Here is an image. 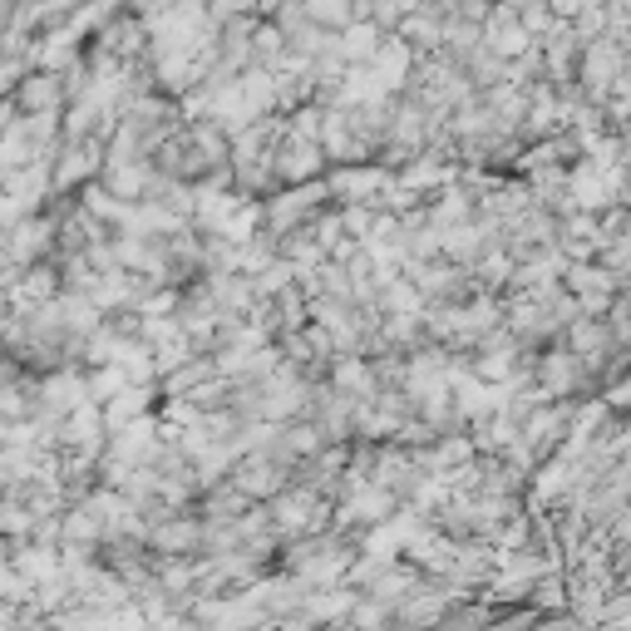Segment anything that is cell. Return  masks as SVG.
Returning <instances> with one entry per match:
<instances>
[{
	"label": "cell",
	"mask_w": 631,
	"mask_h": 631,
	"mask_svg": "<svg viewBox=\"0 0 631 631\" xmlns=\"http://www.w3.org/2000/svg\"><path fill=\"white\" fill-rule=\"evenodd\" d=\"M10 99H16V105L26 109V114H60V109H65L60 75H50V70H26Z\"/></svg>",
	"instance_id": "obj_1"
},
{
	"label": "cell",
	"mask_w": 631,
	"mask_h": 631,
	"mask_svg": "<svg viewBox=\"0 0 631 631\" xmlns=\"http://www.w3.org/2000/svg\"><path fill=\"white\" fill-rule=\"evenodd\" d=\"M410 70H415V50H410L400 36H385L381 45H375L371 55V75L381 79V85H405Z\"/></svg>",
	"instance_id": "obj_4"
},
{
	"label": "cell",
	"mask_w": 631,
	"mask_h": 631,
	"mask_svg": "<svg viewBox=\"0 0 631 631\" xmlns=\"http://www.w3.org/2000/svg\"><path fill=\"white\" fill-rule=\"evenodd\" d=\"M385 36L371 26V20H351L346 30H336L331 36V55H336L341 65H371V55H375V45H381Z\"/></svg>",
	"instance_id": "obj_2"
},
{
	"label": "cell",
	"mask_w": 631,
	"mask_h": 631,
	"mask_svg": "<svg viewBox=\"0 0 631 631\" xmlns=\"http://www.w3.org/2000/svg\"><path fill=\"white\" fill-rule=\"evenodd\" d=\"M395 36L415 55H434V50H444V20L434 10H410V16H400Z\"/></svg>",
	"instance_id": "obj_3"
},
{
	"label": "cell",
	"mask_w": 631,
	"mask_h": 631,
	"mask_svg": "<svg viewBox=\"0 0 631 631\" xmlns=\"http://www.w3.org/2000/svg\"><path fill=\"white\" fill-rule=\"evenodd\" d=\"M548 10H553V20H562V26H572V16H578L588 0H543Z\"/></svg>",
	"instance_id": "obj_5"
}]
</instances>
